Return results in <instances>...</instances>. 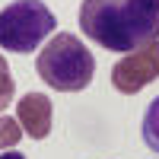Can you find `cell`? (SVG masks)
Masks as SVG:
<instances>
[{
    "mask_svg": "<svg viewBox=\"0 0 159 159\" xmlns=\"http://www.w3.org/2000/svg\"><path fill=\"white\" fill-rule=\"evenodd\" d=\"M80 29L108 51L134 54L159 42V0H83Z\"/></svg>",
    "mask_w": 159,
    "mask_h": 159,
    "instance_id": "6da1fadb",
    "label": "cell"
},
{
    "mask_svg": "<svg viewBox=\"0 0 159 159\" xmlns=\"http://www.w3.org/2000/svg\"><path fill=\"white\" fill-rule=\"evenodd\" d=\"M35 73L57 92H80L92 83L96 57L70 32H57L35 57Z\"/></svg>",
    "mask_w": 159,
    "mask_h": 159,
    "instance_id": "7a4b0ae2",
    "label": "cell"
},
{
    "mask_svg": "<svg viewBox=\"0 0 159 159\" xmlns=\"http://www.w3.org/2000/svg\"><path fill=\"white\" fill-rule=\"evenodd\" d=\"M57 29V19L42 0H16L0 10V48L29 54Z\"/></svg>",
    "mask_w": 159,
    "mask_h": 159,
    "instance_id": "3957f363",
    "label": "cell"
},
{
    "mask_svg": "<svg viewBox=\"0 0 159 159\" xmlns=\"http://www.w3.org/2000/svg\"><path fill=\"white\" fill-rule=\"evenodd\" d=\"M156 76H159V42L134 51V54H124L111 67V86L121 96H137Z\"/></svg>",
    "mask_w": 159,
    "mask_h": 159,
    "instance_id": "277c9868",
    "label": "cell"
},
{
    "mask_svg": "<svg viewBox=\"0 0 159 159\" xmlns=\"http://www.w3.org/2000/svg\"><path fill=\"white\" fill-rule=\"evenodd\" d=\"M51 99L45 92H25L16 105V121L25 127L32 140H45L51 134Z\"/></svg>",
    "mask_w": 159,
    "mask_h": 159,
    "instance_id": "5b68a950",
    "label": "cell"
},
{
    "mask_svg": "<svg viewBox=\"0 0 159 159\" xmlns=\"http://www.w3.org/2000/svg\"><path fill=\"white\" fill-rule=\"evenodd\" d=\"M143 143L159 156V96L147 105V111H143Z\"/></svg>",
    "mask_w": 159,
    "mask_h": 159,
    "instance_id": "8992f818",
    "label": "cell"
},
{
    "mask_svg": "<svg viewBox=\"0 0 159 159\" xmlns=\"http://www.w3.org/2000/svg\"><path fill=\"white\" fill-rule=\"evenodd\" d=\"M22 140V130H19V121L16 118H0V153L10 150V147H16V143Z\"/></svg>",
    "mask_w": 159,
    "mask_h": 159,
    "instance_id": "52a82bcc",
    "label": "cell"
},
{
    "mask_svg": "<svg viewBox=\"0 0 159 159\" xmlns=\"http://www.w3.org/2000/svg\"><path fill=\"white\" fill-rule=\"evenodd\" d=\"M13 89H16V83H13V73H10V64L3 61V54H0V111L10 105L13 99Z\"/></svg>",
    "mask_w": 159,
    "mask_h": 159,
    "instance_id": "ba28073f",
    "label": "cell"
},
{
    "mask_svg": "<svg viewBox=\"0 0 159 159\" xmlns=\"http://www.w3.org/2000/svg\"><path fill=\"white\" fill-rule=\"evenodd\" d=\"M0 159H25V156L16 153V150H7V153H0Z\"/></svg>",
    "mask_w": 159,
    "mask_h": 159,
    "instance_id": "9c48e42d",
    "label": "cell"
}]
</instances>
